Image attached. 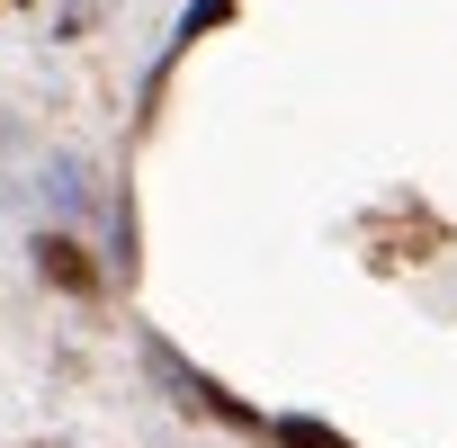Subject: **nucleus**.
Returning <instances> with one entry per match:
<instances>
[{
  "label": "nucleus",
  "mask_w": 457,
  "mask_h": 448,
  "mask_svg": "<svg viewBox=\"0 0 457 448\" xmlns=\"http://www.w3.org/2000/svg\"><path fill=\"white\" fill-rule=\"evenodd\" d=\"M126 252L224 412L457 448V0L197 10L135 126Z\"/></svg>",
  "instance_id": "nucleus-1"
}]
</instances>
